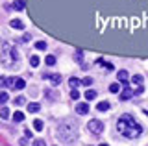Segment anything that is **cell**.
I'll return each mask as SVG.
<instances>
[{"label": "cell", "mask_w": 148, "mask_h": 146, "mask_svg": "<svg viewBox=\"0 0 148 146\" xmlns=\"http://www.w3.org/2000/svg\"><path fill=\"white\" fill-rule=\"evenodd\" d=\"M9 26H11V28H15V30H22V28H24V22L18 20V19H13L11 22H9Z\"/></svg>", "instance_id": "obj_10"}, {"label": "cell", "mask_w": 148, "mask_h": 146, "mask_svg": "<svg viewBox=\"0 0 148 146\" xmlns=\"http://www.w3.org/2000/svg\"><path fill=\"white\" fill-rule=\"evenodd\" d=\"M82 83H83V85H87V87H89V85L92 83V78H89V76H87V78H83V80H82Z\"/></svg>", "instance_id": "obj_30"}, {"label": "cell", "mask_w": 148, "mask_h": 146, "mask_svg": "<svg viewBox=\"0 0 148 146\" xmlns=\"http://www.w3.org/2000/svg\"><path fill=\"white\" fill-rule=\"evenodd\" d=\"M6 85H8V87H13V89H15V85H17V80H13V78H8V80H6Z\"/></svg>", "instance_id": "obj_23"}, {"label": "cell", "mask_w": 148, "mask_h": 146, "mask_svg": "<svg viewBox=\"0 0 148 146\" xmlns=\"http://www.w3.org/2000/svg\"><path fill=\"white\" fill-rule=\"evenodd\" d=\"M0 117H2V118H8L9 117V109L8 107H2V109H0Z\"/></svg>", "instance_id": "obj_24"}, {"label": "cell", "mask_w": 148, "mask_h": 146, "mask_svg": "<svg viewBox=\"0 0 148 146\" xmlns=\"http://www.w3.org/2000/svg\"><path fill=\"white\" fill-rule=\"evenodd\" d=\"M117 130H119L124 137H126V139H137V137L143 133L141 124H139V122H137L132 115H128V113H124V115L119 118Z\"/></svg>", "instance_id": "obj_1"}, {"label": "cell", "mask_w": 148, "mask_h": 146, "mask_svg": "<svg viewBox=\"0 0 148 146\" xmlns=\"http://www.w3.org/2000/svg\"><path fill=\"white\" fill-rule=\"evenodd\" d=\"M71 98H72V100H78V98H80V93H78L76 89H72V91H71Z\"/></svg>", "instance_id": "obj_28"}, {"label": "cell", "mask_w": 148, "mask_h": 146, "mask_svg": "<svg viewBox=\"0 0 148 146\" xmlns=\"http://www.w3.org/2000/svg\"><path fill=\"white\" fill-rule=\"evenodd\" d=\"M24 135L28 137V139H32V133H30V130H24Z\"/></svg>", "instance_id": "obj_34"}, {"label": "cell", "mask_w": 148, "mask_h": 146, "mask_svg": "<svg viewBox=\"0 0 148 146\" xmlns=\"http://www.w3.org/2000/svg\"><path fill=\"white\" fill-rule=\"evenodd\" d=\"M82 57H83V52L82 50H76V61H82Z\"/></svg>", "instance_id": "obj_31"}, {"label": "cell", "mask_w": 148, "mask_h": 146, "mask_svg": "<svg viewBox=\"0 0 148 146\" xmlns=\"http://www.w3.org/2000/svg\"><path fill=\"white\" fill-rule=\"evenodd\" d=\"M13 120H15V122H22V120H24V113L17 111L15 115H13Z\"/></svg>", "instance_id": "obj_16"}, {"label": "cell", "mask_w": 148, "mask_h": 146, "mask_svg": "<svg viewBox=\"0 0 148 146\" xmlns=\"http://www.w3.org/2000/svg\"><path fill=\"white\" fill-rule=\"evenodd\" d=\"M9 59L17 61V59H18V52L8 43V41H4V43H2V63H4V67H11Z\"/></svg>", "instance_id": "obj_3"}, {"label": "cell", "mask_w": 148, "mask_h": 146, "mask_svg": "<svg viewBox=\"0 0 148 146\" xmlns=\"http://www.w3.org/2000/svg\"><path fill=\"white\" fill-rule=\"evenodd\" d=\"M109 107H111V104H109V102H106V100H104V102H100L98 106H96V109H98V111H108Z\"/></svg>", "instance_id": "obj_12"}, {"label": "cell", "mask_w": 148, "mask_h": 146, "mask_svg": "<svg viewBox=\"0 0 148 146\" xmlns=\"http://www.w3.org/2000/svg\"><path fill=\"white\" fill-rule=\"evenodd\" d=\"M39 63H41V61H39V57H37V56H32V57H30V65H32V67H39Z\"/></svg>", "instance_id": "obj_19"}, {"label": "cell", "mask_w": 148, "mask_h": 146, "mask_svg": "<svg viewBox=\"0 0 148 146\" xmlns=\"http://www.w3.org/2000/svg\"><path fill=\"white\" fill-rule=\"evenodd\" d=\"M13 8H15L17 11H21V10L26 8V2H24V0H15V2H13Z\"/></svg>", "instance_id": "obj_11"}, {"label": "cell", "mask_w": 148, "mask_h": 146, "mask_svg": "<svg viewBox=\"0 0 148 146\" xmlns=\"http://www.w3.org/2000/svg\"><path fill=\"white\" fill-rule=\"evenodd\" d=\"M18 144H21V146H26L28 141H26V139H21V141H18Z\"/></svg>", "instance_id": "obj_33"}, {"label": "cell", "mask_w": 148, "mask_h": 146, "mask_svg": "<svg viewBox=\"0 0 148 146\" xmlns=\"http://www.w3.org/2000/svg\"><path fill=\"white\" fill-rule=\"evenodd\" d=\"M109 91H111V93H115V94H117L119 91H120V83H113V85L109 87Z\"/></svg>", "instance_id": "obj_25"}, {"label": "cell", "mask_w": 148, "mask_h": 146, "mask_svg": "<svg viewBox=\"0 0 148 146\" xmlns=\"http://www.w3.org/2000/svg\"><path fill=\"white\" fill-rule=\"evenodd\" d=\"M24 87H26V81L18 78V80H17V85H15V89H17V91H21V89H24Z\"/></svg>", "instance_id": "obj_17"}, {"label": "cell", "mask_w": 148, "mask_h": 146, "mask_svg": "<svg viewBox=\"0 0 148 146\" xmlns=\"http://www.w3.org/2000/svg\"><path fill=\"white\" fill-rule=\"evenodd\" d=\"M0 102H8V93H6V91H2V93H0Z\"/></svg>", "instance_id": "obj_29"}, {"label": "cell", "mask_w": 148, "mask_h": 146, "mask_svg": "<svg viewBox=\"0 0 148 146\" xmlns=\"http://www.w3.org/2000/svg\"><path fill=\"white\" fill-rule=\"evenodd\" d=\"M24 102H26L24 96H17L15 98V106H24Z\"/></svg>", "instance_id": "obj_22"}, {"label": "cell", "mask_w": 148, "mask_h": 146, "mask_svg": "<svg viewBox=\"0 0 148 146\" xmlns=\"http://www.w3.org/2000/svg\"><path fill=\"white\" fill-rule=\"evenodd\" d=\"M133 94H135V93H133V89H128V87H126L122 93H120V100H130Z\"/></svg>", "instance_id": "obj_9"}, {"label": "cell", "mask_w": 148, "mask_h": 146, "mask_svg": "<svg viewBox=\"0 0 148 146\" xmlns=\"http://www.w3.org/2000/svg\"><path fill=\"white\" fill-rule=\"evenodd\" d=\"M30 39H32V35H30V33H24V35H22V41H24V43H28Z\"/></svg>", "instance_id": "obj_32"}, {"label": "cell", "mask_w": 148, "mask_h": 146, "mask_svg": "<svg viewBox=\"0 0 148 146\" xmlns=\"http://www.w3.org/2000/svg\"><path fill=\"white\" fill-rule=\"evenodd\" d=\"M76 111H78V115H87L89 113V104H78Z\"/></svg>", "instance_id": "obj_7"}, {"label": "cell", "mask_w": 148, "mask_h": 146, "mask_svg": "<svg viewBox=\"0 0 148 146\" xmlns=\"http://www.w3.org/2000/svg\"><path fill=\"white\" fill-rule=\"evenodd\" d=\"M48 80L50 81H52V85H54V87H58V85L59 83H61V74H48Z\"/></svg>", "instance_id": "obj_6"}, {"label": "cell", "mask_w": 148, "mask_h": 146, "mask_svg": "<svg viewBox=\"0 0 148 146\" xmlns=\"http://www.w3.org/2000/svg\"><path fill=\"white\" fill-rule=\"evenodd\" d=\"M34 146H46V143H45V139H35Z\"/></svg>", "instance_id": "obj_27"}, {"label": "cell", "mask_w": 148, "mask_h": 146, "mask_svg": "<svg viewBox=\"0 0 148 146\" xmlns=\"http://www.w3.org/2000/svg\"><path fill=\"white\" fill-rule=\"evenodd\" d=\"M96 63H98V65H104L106 68H108V70H113V65H111V63H104V61H102V59H98V61H96Z\"/></svg>", "instance_id": "obj_26"}, {"label": "cell", "mask_w": 148, "mask_h": 146, "mask_svg": "<svg viewBox=\"0 0 148 146\" xmlns=\"http://www.w3.org/2000/svg\"><path fill=\"white\" fill-rule=\"evenodd\" d=\"M87 130H89V133H92V135H100L102 131H104V122L98 120V118H92V120L87 122Z\"/></svg>", "instance_id": "obj_4"}, {"label": "cell", "mask_w": 148, "mask_h": 146, "mask_svg": "<svg viewBox=\"0 0 148 146\" xmlns=\"http://www.w3.org/2000/svg\"><path fill=\"white\" fill-rule=\"evenodd\" d=\"M45 61H46V65L52 67V65H56V56H46V57H45Z\"/></svg>", "instance_id": "obj_18"}, {"label": "cell", "mask_w": 148, "mask_h": 146, "mask_svg": "<svg viewBox=\"0 0 148 146\" xmlns=\"http://www.w3.org/2000/svg\"><path fill=\"white\" fill-rule=\"evenodd\" d=\"M132 89H133V93H135V94H141L143 91H145V87H143V76L133 74V78H132Z\"/></svg>", "instance_id": "obj_5"}, {"label": "cell", "mask_w": 148, "mask_h": 146, "mask_svg": "<svg viewBox=\"0 0 148 146\" xmlns=\"http://www.w3.org/2000/svg\"><path fill=\"white\" fill-rule=\"evenodd\" d=\"M145 115H146V117H148V111H145Z\"/></svg>", "instance_id": "obj_36"}, {"label": "cell", "mask_w": 148, "mask_h": 146, "mask_svg": "<svg viewBox=\"0 0 148 146\" xmlns=\"http://www.w3.org/2000/svg\"><path fill=\"white\" fill-rule=\"evenodd\" d=\"M100 146H108V144H106V143H102V144H100Z\"/></svg>", "instance_id": "obj_35"}, {"label": "cell", "mask_w": 148, "mask_h": 146, "mask_svg": "<svg viewBox=\"0 0 148 146\" xmlns=\"http://www.w3.org/2000/svg\"><path fill=\"white\" fill-rule=\"evenodd\" d=\"M34 128H35V131H41V130H43V120L37 118V120L34 122Z\"/></svg>", "instance_id": "obj_21"}, {"label": "cell", "mask_w": 148, "mask_h": 146, "mask_svg": "<svg viewBox=\"0 0 148 146\" xmlns=\"http://www.w3.org/2000/svg\"><path fill=\"white\" fill-rule=\"evenodd\" d=\"M85 98H87V102H89V100H95V98H96V91L87 89V91H85Z\"/></svg>", "instance_id": "obj_13"}, {"label": "cell", "mask_w": 148, "mask_h": 146, "mask_svg": "<svg viewBox=\"0 0 148 146\" xmlns=\"http://www.w3.org/2000/svg\"><path fill=\"white\" fill-rule=\"evenodd\" d=\"M46 46H48V44H46L45 41H37V43H35V48H37V50H45Z\"/></svg>", "instance_id": "obj_20"}, {"label": "cell", "mask_w": 148, "mask_h": 146, "mask_svg": "<svg viewBox=\"0 0 148 146\" xmlns=\"http://www.w3.org/2000/svg\"><path fill=\"white\" fill-rule=\"evenodd\" d=\"M80 83H82V81L78 80V78H74V76H72L71 80H69V85H71V89H76V87H78Z\"/></svg>", "instance_id": "obj_14"}, {"label": "cell", "mask_w": 148, "mask_h": 146, "mask_svg": "<svg viewBox=\"0 0 148 146\" xmlns=\"http://www.w3.org/2000/svg\"><path fill=\"white\" fill-rule=\"evenodd\" d=\"M58 137L63 141V143H72V141L78 137V126H76V122L63 120L61 124L58 126Z\"/></svg>", "instance_id": "obj_2"}, {"label": "cell", "mask_w": 148, "mask_h": 146, "mask_svg": "<svg viewBox=\"0 0 148 146\" xmlns=\"http://www.w3.org/2000/svg\"><path fill=\"white\" fill-rule=\"evenodd\" d=\"M39 109H41L39 104H28V111H30V113H37Z\"/></svg>", "instance_id": "obj_15"}, {"label": "cell", "mask_w": 148, "mask_h": 146, "mask_svg": "<svg viewBox=\"0 0 148 146\" xmlns=\"http://www.w3.org/2000/svg\"><path fill=\"white\" fill-rule=\"evenodd\" d=\"M119 81H120V83H122V85H126L128 83V80H130V76H128V72L126 70H119Z\"/></svg>", "instance_id": "obj_8"}]
</instances>
